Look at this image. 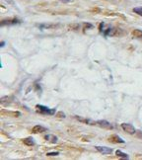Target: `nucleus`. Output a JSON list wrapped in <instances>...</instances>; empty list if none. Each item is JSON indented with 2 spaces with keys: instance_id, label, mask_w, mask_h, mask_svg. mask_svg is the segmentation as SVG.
Listing matches in <instances>:
<instances>
[{
  "instance_id": "obj_7",
  "label": "nucleus",
  "mask_w": 142,
  "mask_h": 160,
  "mask_svg": "<svg viewBox=\"0 0 142 160\" xmlns=\"http://www.w3.org/2000/svg\"><path fill=\"white\" fill-rule=\"evenodd\" d=\"M44 139H46V141L51 142V143H56V142L58 141V138L55 137V135H44Z\"/></svg>"
},
{
  "instance_id": "obj_6",
  "label": "nucleus",
  "mask_w": 142,
  "mask_h": 160,
  "mask_svg": "<svg viewBox=\"0 0 142 160\" xmlns=\"http://www.w3.org/2000/svg\"><path fill=\"white\" fill-rule=\"evenodd\" d=\"M109 140L111 142H115V143H124V140L123 139H121L118 135H111V137H109Z\"/></svg>"
},
{
  "instance_id": "obj_10",
  "label": "nucleus",
  "mask_w": 142,
  "mask_h": 160,
  "mask_svg": "<svg viewBox=\"0 0 142 160\" xmlns=\"http://www.w3.org/2000/svg\"><path fill=\"white\" fill-rule=\"evenodd\" d=\"M115 155H117V157H120V158H123V159H128V158H129L128 154H126V153L122 152V151H120V150L115 151Z\"/></svg>"
},
{
  "instance_id": "obj_17",
  "label": "nucleus",
  "mask_w": 142,
  "mask_h": 160,
  "mask_svg": "<svg viewBox=\"0 0 142 160\" xmlns=\"http://www.w3.org/2000/svg\"><path fill=\"white\" fill-rule=\"evenodd\" d=\"M61 2H63V3H68V2H70L71 0H60Z\"/></svg>"
},
{
  "instance_id": "obj_2",
  "label": "nucleus",
  "mask_w": 142,
  "mask_h": 160,
  "mask_svg": "<svg viewBox=\"0 0 142 160\" xmlns=\"http://www.w3.org/2000/svg\"><path fill=\"white\" fill-rule=\"evenodd\" d=\"M120 127H121V129H123V131L129 133V135H134L135 131H135V129H134V127H133L132 125H130V124L123 123V124L120 125Z\"/></svg>"
},
{
  "instance_id": "obj_4",
  "label": "nucleus",
  "mask_w": 142,
  "mask_h": 160,
  "mask_svg": "<svg viewBox=\"0 0 142 160\" xmlns=\"http://www.w3.org/2000/svg\"><path fill=\"white\" fill-rule=\"evenodd\" d=\"M96 149L97 151H99L102 154H111V153H113V149L107 147V146H96Z\"/></svg>"
},
{
  "instance_id": "obj_1",
  "label": "nucleus",
  "mask_w": 142,
  "mask_h": 160,
  "mask_svg": "<svg viewBox=\"0 0 142 160\" xmlns=\"http://www.w3.org/2000/svg\"><path fill=\"white\" fill-rule=\"evenodd\" d=\"M36 109L42 114H44V115H53L55 113V109H49V108L42 105H36Z\"/></svg>"
},
{
  "instance_id": "obj_14",
  "label": "nucleus",
  "mask_w": 142,
  "mask_h": 160,
  "mask_svg": "<svg viewBox=\"0 0 142 160\" xmlns=\"http://www.w3.org/2000/svg\"><path fill=\"white\" fill-rule=\"evenodd\" d=\"M47 156H57V155H59L58 152H48L47 153Z\"/></svg>"
},
{
  "instance_id": "obj_3",
  "label": "nucleus",
  "mask_w": 142,
  "mask_h": 160,
  "mask_svg": "<svg viewBox=\"0 0 142 160\" xmlns=\"http://www.w3.org/2000/svg\"><path fill=\"white\" fill-rule=\"evenodd\" d=\"M96 125H98V126L104 127V129H113V125H111V123L107 122V121H105V120L97 121Z\"/></svg>"
},
{
  "instance_id": "obj_16",
  "label": "nucleus",
  "mask_w": 142,
  "mask_h": 160,
  "mask_svg": "<svg viewBox=\"0 0 142 160\" xmlns=\"http://www.w3.org/2000/svg\"><path fill=\"white\" fill-rule=\"evenodd\" d=\"M57 115H59V118H65V115H64L63 113H61V112H59V113H57Z\"/></svg>"
},
{
  "instance_id": "obj_9",
  "label": "nucleus",
  "mask_w": 142,
  "mask_h": 160,
  "mask_svg": "<svg viewBox=\"0 0 142 160\" xmlns=\"http://www.w3.org/2000/svg\"><path fill=\"white\" fill-rule=\"evenodd\" d=\"M12 97H9V96H4V97H1V104L2 105H8L9 103H11L12 102Z\"/></svg>"
},
{
  "instance_id": "obj_13",
  "label": "nucleus",
  "mask_w": 142,
  "mask_h": 160,
  "mask_svg": "<svg viewBox=\"0 0 142 160\" xmlns=\"http://www.w3.org/2000/svg\"><path fill=\"white\" fill-rule=\"evenodd\" d=\"M133 12L138 14L139 16H142V7H135L133 8Z\"/></svg>"
},
{
  "instance_id": "obj_15",
  "label": "nucleus",
  "mask_w": 142,
  "mask_h": 160,
  "mask_svg": "<svg viewBox=\"0 0 142 160\" xmlns=\"http://www.w3.org/2000/svg\"><path fill=\"white\" fill-rule=\"evenodd\" d=\"M136 137L139 138H142V131H136Z\"/></svg>"
},
{
  "instance_id": "obj_18",
  "label": "nucleus",
  "mask_w": 142,
  "mask_h": 160,
  "mask_svg": "<svg viewBox=\"0 0 142 160\" xmlns=\"http://www.w3.org/2000/svg\"><path fill=\"white\" fill-rule=\"evenodd\" d=\"M4 44H5V43H4V42H3V43H1V44H0V47H4Z\"/></svg>"
},
{
  "instance_id": "obj_11",
  "label": "nucleus",
  "mask_w": 142,
  "mask_h": 160,
  "mask_svg": "<svg viewBox=\"0 0 142 160\" xmlns=\"http://www.w3.org/2000/svg\"><path fill=\"white\" fill-rule=\"evenodd\" d=\"M23 142L26 144V145H29V146H33L34 144H35V141H34V139L32 137H27L25 138V139L23 140Z\"/></svg>"
},
{
  "instance_id": "obj_5",
  "label": "nucleus",
  "mask_w": 142,
  "mask_h": 160,
  "mask_svg": "<svg viewBox=\"0 0 142 160\" xmlns=\"http://www.w3.org/2000/svg\"><path fill=\"white\" fill-rule=\"evenodd\" d=\"M21 21L18 19H11V20H2L0 25L1 26H7V25H16V24H20Z\"/></svg>"
},
{
  "instance_id": "obj_8",
  "label": "nucleus",
  "mask_w": 142,
  "mask_h": 160,
  "mask_svg": "<svg viewBox=\"0 0 142 160\" xmlns=\"http://www.w3.org/2000/svg\"><path fill=\"white\" fill-rule=\"evenodd\" d=\"M44 131H46V127L40 126V125L35 126L33 127V133H44Z\"/></svg>"
},
{
  "instance_id": "obj_12",
  "label": "nucleus",
  "mask_w": 142,
  "mask_h": 160,
  "mask_svg": "<svg viewBox=\"0 0 142 160\" xmlns=\"http://www.w3.org/2000/svg\"><path fill=\"white\" fill-rule=\"evenodd\" d=\"M132 36L134 37V38H142V31L141 30H138V29H135L132 31Z\"/></svg>"
}]
</instances>
